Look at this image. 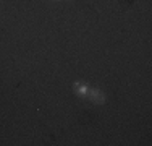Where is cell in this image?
Returning a JSON list of instances; mask_svg holds the SVG:
<instances>
[{
	"instance_id": "6da1fadb",
	"label": "cell",
	"mask_w": 152,
	"mask_h": 146,
	"mask_svg": "<svg viewBox=\"0 0 152 146\" xmlns=\"http://www.w3.org/2000/svg\"><path fill=\"white\" fill-rule=\"evenodd\" d=\"M89 97H91V99L96 102V104H100V102H104L105 101V96H104L102 93H99V91L97 89H91L89 91V94H88Z\"/></svg>"
},
{
	"instance_id": "7a4b0ae2",
	"label": "cell",
	"mask_w": 152,
	"mask_h": 146,
	"mask_svg": "<svg viewBox=\"0 0 152 146\" xmlns=\"http://www.w3.org/2000/svg\"><path fill=\"white\" fill-rule=\"evenodd\" d=\"M75 89L78 94H81V96H86V94H89V89L88 88H84L83 85H75Z\"/></svg>"
}]
</instances>
